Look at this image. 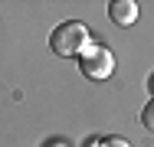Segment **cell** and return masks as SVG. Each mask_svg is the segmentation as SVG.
Listing matches in <instances>:
<instances>
[{
  "instance_id": "cell-2",
  "label": "cell",
  "mask_w": 154,
  "mask_h": 147,
  "mask_svg": "<svg viewBox=\"0 0 154 147\" xmlns=\"http://www.w3.org/2000/svg\"><path fill=\"white\" fill-rule=\"evenodd\" d=\"M79 69H82L85 79L105 82V79H112V72H115V52H112L108 46H95L92 43V46L79 56Z\"/></svg>"
},
{
  "instance_id": "cell-7",
  "label": "cell",
  "mask_w": 154,
  "mask_h": 147,
  "mask_svg": "<svg viewBox=\"0 0 154 147\" xmlns=\"http://www.w3.org/2000/svg\"><path fill=\"white\" fill-rule=\"evenodd\" d=\"M148 88H151V98H154V75L148 79Z\"/></svg>"
},
{
  "instance_id": "cell-3",
  "label": "cell",
  "mask_w": 154,
  "mask_h": 147,
  "mask_svg": "<svg viewBox=\"0 0 154 147\" xmlns=\"http://www.w3.org/2000/svg\"><path fill=\"white\" fill-rule=\"evenodd\" d=\"M108 16H112V23H118V26H131V23L138 20V3H134V0H112V3H108Z\"/></svg>"
},
{
  "instance_id": "cell-5",
  "label": "cell",
  "mask_w": 154,
  "mask_h": 147,
  "mask_svg": "<svg viewBox=\"0 0 154 147\" xmlns=\"http://www.w3.org/2000/svg\"><path fill=\"white\" fill-rule=\"evenodd\" d=\"M102 147H131L125 137H102Z\"/></svg>"
},
{
  "instance_id": "cell-6",
  "label": "cell",
  "mask_w": 154,
  "mask_h": 147,
  "mask_svg": "<svg viewBox=\"0 0 154 147\" xmlns=\"http://www.w3.org/2000/svg\"><path fill=\"white\" fill-rule=\"evenodd\" d=\"M43 147H69V144H66L62 137H46V144H43Z\"/></svg>"
},
{
  "instance_id": "cell-4",
  "label": "cell",
  "mask_w": 154,
  "mask_h": 147,
  "mask_svg": "<svg viewBox=\"0 0 154 147\" xmlns=\"http://www.w3.org/2000/svg\"><path fill=\"white\" fill-rule=\"evenodd\" d=\"M141 124H144V128H148V131L154 134V98L148 101V105H144V111H141Z\"/></svg>"
},
{
  "instance_id": "cell-1",
  "label": "cell",
  "mask_w": 154,
  "mask_h": 147,
  "mask_svg": "<svg viewBox=\"0 0 154 147\" xmlns=\"http://www.w3.org/2000/svg\"><path fill=\"white\" fill-rule=\"evenodd\" d=\"M92 46V36H89V26L85 23H79V20H66L59 26L53 29V36H49V49L56 52V56H82L85 49Z\"/></svg>"
}]
</instances>
